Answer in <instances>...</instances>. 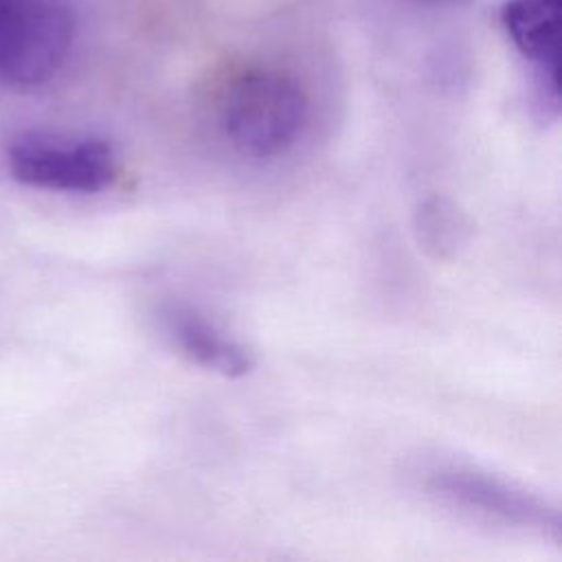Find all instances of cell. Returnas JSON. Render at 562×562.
Listing matches in <instances>:
<instances>
[{
    "label": "cell",
    "mask_w": 562,
    "mask_h": 562,
    "mask_svg": "<svg viewBox=\"0 0 562 562\" xmlns=\"http://www.w3.org/2000/svg\"><path fill=\"white\" fill-rule=\"evenodd\" d=\"M428 487L441 501L496 520L507 527L560 538V514L542 496L490 472L465 465H443L430 472Z\"/></svg>",
    "instance_id": "277c9868"
},
{
    "label": "cell",
    "mask_w": 562,
    "mask_h": 562,
    "mask_svg": "<svg viewBox=\"0 0 562 562\" xmlns=\"http://www.w3.org/2000/svg\"><path fill=\"white\" fill-rule=\"evenodd\" d=\"M406 2H413V4H450V2H459V0H406Z\"/></svg>",
    "instance_id": "ba28073f"
},
{
    "label": "cell",
    "mask_w": 562,
    "mask_h": 562,
    "mask_svg": "<svg viewBox=\"0 0 562 562\" xmlns=\"http://www.w3.org/2000/svg\"><path fill=\"white\" fill-rule=\"evenodd\" d=\"M301 83L274 68L237 72L220 97V125L228 143L248 158L285 154L307 123Z\"/></svg>",
    "instance_id": "6da1fadb"
},
{
    "label": "cell",
    "mask_w": 562,
    "mask_h": 562,
    "mask_svg": "<svg viewBox=\"0 0 562 562\" xmlns=\"http://www.w3.org/2000/svg\"><path fill=\"white\" fill-rule=\"evenodd\" d=\"M501 24L529 64L538 108L544 116L560 110V0H505Z\"/></svg>",
    "instance_id": "5b68a950"
},
{
    "label": "cell",
    "mask_w": 562,
    "mask_h": 562,
    "mask_svg": "<svg viewBox=\"0 0 562 562\" xmlns=\"http://www.w3.org/2000/svg\"><path fill=\"white\" fill-rule=\"evenodd\" d=\"M9 171L22 184L66 193H99L116 180V156L101 138L29 134L7 151Z\"/></svg>",
    "instance_id": "3957f363"
},
{
    "label": "cell",
    "mask_w": 562,
    "mask_h": 562,
    "mask_svg": "<svg viewBox=\"0 0 562 562\" xmlns=\"http://www.w3.org/2000/svg\"><path fill=\"white\" fill-rule=\"evenodd\" d=\"M162 323L171 342L193 364L231 380L252 371V351L195 307L182 303L167 305L162 310Z\"/></svg>",
    "instance_id": "8992f818"
},
{
    "label": "cell",
    "mask_w": 562,
    "mask_h": 562,
    "mask_svg": "<svg viewBox=\"0 0 562 562\" xmlns=\"http://www.w3.org/2000/svg\"><path fill=\"white\" fill-rule=\"evenodd\" d=\"M413 235L432 261H454L472 239V220L454 200L428 195L413 213Z\"/></svg>",
    "instance_id": "52a82bcc"
},
{
    "label": "cell",
    "mask_w": 562,
    "mask_h": 562,
    "mask_svg": "<svg viewBox=\"0 0 562 562\" xmlns=\"http://www.w3.org/2000/svg\"><path fill=\"white\" fill-rule=\"evenodd\" d=\"M75 37L64 0H0V81L29 88L50 79Z\"/></svg>",
    "instance_id": "7a4b0ae2"
}]
</instances>
